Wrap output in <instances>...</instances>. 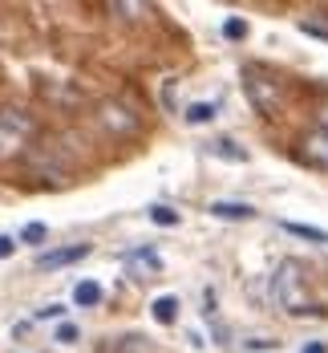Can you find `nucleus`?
Returning a JSON list of instances; mask_svg holds the SVG:
<instances>
[{"label": "nucleus", "instance_id": "1", "mask_svg": "<svg viewBox=\"0 0 328 353\" xmlns=\"http://www.w3.org/2000/svg\"><path fill=\"white\" fill-rule=\"evenodd\" d=\"M276 301H280L288 313H296V317L312 313L308 292H304V268H300L296 260H284V264L276 268Z\"/></svg>", "mask_w": 328, "mask_h": 353}, {"label": "nucleus", "instance_id": "2", "mask_svg": "<svg viewBox=\"0 0 328 353\" xmlns=\"http://www.w3.org/2000/svg\"><path fill=\"white\" fill-rule=\"evenodd\" d=\"M243 85H248V98H252V106L259 110V114H276L280 110V81H272V77H263V73L255 70H248L243 73Z\"/></svg>", "mask_w": 328, "mask_h": 353}, {"label": "nucleus", "instance_id": "3", "mask_svg": "<svg viewBox=\"0 0 328 353\" xmlns=\"http://www.w3.org/2000/svg\"><path fill=\"white\" fill-rule=\"evenodd\" d=\"M98 122L106 126L113 139H130V134H138V126H142L138 114L126 110L122 102H102V106H98Z\"/></svg>", "mask_w": 328, "mask_h": 353}, {"label": "nucleus", "instance_id": "4", "mask_svg": "<svg viewBox=\"0 0 328 353\" xmlns=\"http://www.w3.org/2000/svg\"><path fill=\"white\" fill-rule=\"evenodd\" d=\"M25 167H29L36 179H49V183H57V187L69 183V167H65V163L57 159V150H49V146L29 150V154H25Z\"/></svg>", "mask_w": 328, "mask_h": 353}, {"label": "nucleus", "instance_id": "5", "mask_svg": "<svg viewBox=\"0 0 328 353\" xmlns=\"http://www.w3.org/2000/svg\"><path fill=\"white\" fill-rule=\"evenodd\" d=\"M89 252H94V248H89V244L53 248V252H41V256H36V268H41V272H45V268L53 272V268H65V264H77V260H85Z\"/></svg>", "mask_w": 328, "mask_h": 353}, {"label": "nucleus", "instance_id": "6", "mask_svg": "<svg viewBox=\"0 0 328 353\" xmlns=\"http://www.w3.org/2000/svg\"><path fill=\"white\" fill-rule=\"evenodd\" d=\"M300 159L304 163H312V167H320V171H328V130H308L304 139H300Z\"/></svg>", "mask_w": 328, "mask_h": 353}, {"label": "nucleus", "instance_id": "7", "mask_svg": "<svg viewBox=\"0 0 328 353\" xmlns=\"http://www.w3.org/2000/svg\"><path fill=\"white\" fill-rule=\"evenodd\" d=\"M207 212L215 215V219H255L252 203H231V199H215Z\"/></svg>", "mask_w": 328, "mask_h": 353}, {"label": "nucleus", "instance_id": "8", "mask_svg": "<svg viewBox=\"0 0 328 353\" xmlns=\"http://www.w3.org/2000/svg\"><path fill=\"white\" fill-rule=\"evenodd\" d=\"M98 301H102V284L98 281H77L73 284V305H77V309H94Z\"/></svg>", "mask_w": 328, "mask_h": 353}, {"label": "nucleus", "instance_id": "9", "mask_svg": "<svg viewBox=\"0 0 328 353\" xmlns=\"http://www.w3.org/2000/svg\"><path fill=\"white\" fill-rule=\"evenodd\" d=\"M150 317L158 321V325H175L179 321V296H158L150 305Z\"/></svg>", "mask_w": 328, "mask_h": 353}, {"label": "nucleus", "instance_id": "10", "mask_svg": "<svg viewBox=\"0 0 328 353\" xmlns=\"http://www.w3.org/2000/svg\"><path fill=\"white\" fill-rule=\"evenodd\" d=\"M207 150H211L215 159H227V163H248V150H243V146H235L231 139H215Z\"/></svg>", "mask_w": 328, "mask_h": 353}, {"label": "nucleus", "instance_id": "11", "mask_svg": "<svg viewBox=\"0 0 328 353\" xmlns=\"http://www.w3.org/2000/svg\"><path fill=\"white\" fill-rule=\"evenodd\" d=\"M0 126L12 130V134H33V122H29L21 110H0Z\"/></svg>", "mask_w": 328, "mask_h": 353}, {"label": "nucleus", "instance_id": "12", "mask_svg": "<svg viewBox=\"0 0 328 353\" xmlns=\"http://www.w3.org/2000/svg\"><path fill=\"white\" fill-rule=\"evenodd\" d=\"M113 353H154V345L146 337H138V333H130V337H118L113 341Z\"/></svg>", "mask_w": 328, "mask_h": 353}, {"label": "nucleus", "instance_id": "13", "mask_svg": "<svg viewBox=\"0 0 328 353\" xmlns=\"http://www.w3.org/2000/svg\"><path fill=\"white\" fill-rule=\"evenodd\" d=\"M215 114H219L215 102H195V106L186 110V122H190V126H203V122H211Z\"/></svg>", "mask_w": 328, "mask_h": 353}, {"label": "nucleus", "instance_id": "14", "mask_svg": "<svg viewBox=\"0 0 328 353\" xmlns=\"http://www.w3.org/2000/svg\"><path fill=\"white\" fill-rule=\"evenodd\" d=\"M146 215H150L158 228H179V212H171V208H162V203H154Z\"/></svg>", "mask_w": 328, "mask_h": 353}, {"label": "nucleus", "instance_id": "15", "mask_svg": "<svg viewBox=\"0 0 328 353\" xmlns=\"http://www.w3.org/2000/svg\"><path fill=\"white\" fill-rule=\"evenodd\" d=\"M223 37H227V41H243V37H248V21H243V17H227V21H223Z\"/></svg>", "mask_w": 328, "mask_h": 353}, {"label": "nucleus", "instance_id": "16", "mask_svg": "<svg viewBox=\"0 0 328 353\" xmlns=\"http://www.w3.org/2000/svg\"><path fill=\"white\" fill-rule=\"evenodd\" d=\"M130 268H146V272H158V268H162V260H158L154 252H134V256H130Z\"/></svg>", "mask_w": 328, "mask_h": 353}, {"label": "nucleus", "instance_id": "17", "mask_svg": "<svg viewBox=\"0 0 328 353\" xmlns=\"http://www.w3.org/2000/svg\"><path fill=\"white\" fill-rule=\"evenodd\" d=\"M45 236H49V228H45V223H25V232H21V240H25V244H45Z\"/></svg>", "mask_w": 328, "mask_h": 353}, {"label": "nucleus", "instance_id": "18", "mask_svg": "<svg viewBox=\"0 0 328 353\" xmlns=\"http://www.w3.org/2000/svg\"><path fill=\"white\" fill-rule=\"evenodd\" d=\"M109 8H113V12H122L126 21H138V17H142V12H146L142 4H130V0H113Z\"/></svg>", "mask_w": 328, "mask_h": 353}, {"label": "nucleus", "instance_id": "19", "mask_svg": "<svg viewBox=\"0 0 328 353\" xmlns=\"http://www.w3.org/2000/svg\"><path fill=\"white\" fill-rule=\"evenodd\" d=\"M53 341H61V345H73V341H77V325L61 321V325H57V333H53Z\"/></svg>", "mask_w": 328, "mask_h": 353}, {"label": "nucleus", "instance_id": "20", "mask_svg": "<svg viewBox=\"0 0 328 353\" xmlns=\"http://www.w3.org/2000/svg\"><path fill=\"white\" fill-rule=\"evenodd\" d=\"M300 33H308V37H320V41H328V25H320V21H300Z\"/></svg>", "mask_w": 328, "mask_h": 353}, {"label": "nucleus", "instance_id": "21", "mask_svg": "<svg viewBox=\"0 0 328 353\" xmlns=\"http://www.w3.org/2000/svg\"><path fill=\"white\" fill-rule=\"evenodd\" d=\"M65 317V305H45V309H36V321H61Z\"/></svg>", "mask_w": 328, "mask_h": 353}, {"label": "nucleus", "instance_id": "22", "mask_svg": "<svg viewBox=\"0 0 328 353\" xmlns=\"http://www.w3.org/2000/svg\"><path fill=\"white\" fill-rule=\"evenodd\" d=\"M12 252H17V240L12 236H0V260H8Z\"/></svg>", "mask_w": 328, "mask_h": 353}, {"label": "nucleus", "instance_id": "23", "mask_svg": "<svg viewBox=\"0 0 328 353\" xmlns=\"http://www.w3.org/2000/svg\"><path fill=\"white\" fill-rule=\"evenodd\" d=\"M276 341H267V337H255V341H248V350H272Z\"/></svg>", "mask_w": 328, "mask_h": 353}, {"label": "nucleus", "instance_id": "24", "mask_svg": "<svg viewBox=\"0 0 328 353\" xmlns=\"http://www.w3.org/2000/svg\"><path fill=\"white\" fill-rule=\"evenodd\" d=\"M300 353H328V345H325V341H308Z\"/></svg>", "mask_w": 328, "mask_h": 353}, {"label": "nucleus", "instance_id": "25", "mask_svg": "<svg viewBox=\"0 0 328 353\" xmlns=\"http://www.w3.org/2000/svg\"><path fill=\"white\" fill-rule=\"evenodd\" d=\"M320 130H328V106H320Z\"/></svg>", "mask_w": 328, "mask_h": 353}]
</instances>
